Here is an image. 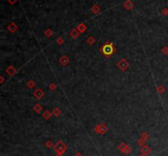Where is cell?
Segmentation results:
<instances>
[{"instance_id": "7a4b0ae2", "label": "cell", "mask_w": 168, "mask_h": 156, "mask_svg": "<svg viewBox=\"0 0 168 156\" xmlns=\"http://www.w3.org/2000/svg\"><path fill=\"white\" fill-rule=\"evenodd\" d=\"M76 156H80V154H77V155H76Z\"/></svg>"}, {"instance_id": "6da1fadb", "label": "cell", "mask_w": 168, "mask_h": 156, "mask_svg": "<svg viewBox=\"0 0 168 156\" xmlns=\"http://www.w3.org/2000/svg\"><path fill=\"white\" fill-rule=\"evenodd\" d=\"M114 51H115V49H114L113 45L112 44H109V42H108V44H104L103 46V48H101V51L103 53V54L104 56H108V57L113 54Z\"/></svg>"}]
</instances>
